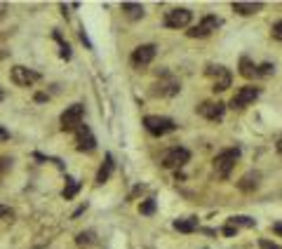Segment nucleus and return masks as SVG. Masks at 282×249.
Returning <instances> with one entry per match:
<instances>
[{
	"label": "nucleus",
	"instance_id": "nucleus-19",
	"mask_svg": "<svg viewBox=\"0 0 282 249\" xmlns=\"http://www.w3.org/2000/svg\"><path fill=\"white\" fill-rule=\"evenodd\" d=\"M174 228H177L179 233H193V231H198V219H193V216H188V219H177L174 221Z\"/></svg>",
	"mask_w": 282,
	"mask_h": 249
},
{
	"label": "nucleus",
	"instance_id": "nucleus-32",
	"mask_svg": "<svg viewBox=\"0 0 282 249\" xmlns=\"http://www.w3.org/2000/svg\"><path fill=\"white\" fill-rule=\"evenodd\" d=\"M273 231L280 233V235H282V224H273Z\"/></svg>",
	"mask_w": 282,
	"mask_h": 249
},
{
	"label": "nucleus",
	"instance_id": "nucleus-7",
	"mask_svg": "<svg viewBox=\"0 0 282 249\" xmlns=\"http://www.w3.org/2000/svg\"><path fill=\"white\" fill-rule=\"evenodd\" d=\"M160 75H162V80H160L158 85H153V94H160V97H174V94H179V90H181L179 80L172 73H167V71H162Z\"/></svg>",
	"mask_w": 282,
	"mask_h": 249
},
{
	"label": "nucleus",
	"instance_id": "nucleus-12",
	"mask_svg": "<svg viewBox=\"0 0 282 249\" xmlns=\"http://www.w3.org/2000/svg\"><path fill=\"white\" fill-rule=\"evenodd\" d=\"M198 116H203V118H207V120H221L223 118V113H226V106L221 101H203L200 106H198Z\"/></svg>",
	"mask_w": 282,
	"mask_h": 249
},
{
	"label": "nucleus",
	"instance_id": "nucleus-24",
	"mask_svg": "<svg viewBox=\"0 0 282 249\" xmlns=\"http://www.w3.org/2000/svg\"><path fill=\"white\" fill-rule=\"evenodd\" d=\"M257 71H259V75H270V73H275V66L273 64H261Z\"/></svg>",
	"mask_w": 282,
	"mask_h": 249
},
{
	"label": "nucleus",
	"instance_id": "nucleus-18",
	"mask_svg": "<svg viewBox=\"0 0 282 249\" xmlns=\"http://www.w3.org/2000/svg\"><path fill=\"white\" fill-rule=\"evenodd\" d=\"M123 12L127 19H132V21H136V19L144 17V7L136 5V3H123Z\"/></svg>",
	"mask_w": 282,
	"mask_h": 249
},
{
	"label": "nucleus",
	"instance_id": "nucleus-34",
	"mask_svg": "<svg viewBox=\"0 0 282 249\" xmlns=\"http://www.w3.org/2000/svg\"><path fill=\"white\" fill-rule=\"evenodd\" d=\"M3 97H5V94H3V90H0V101H3Z\"/></svg>",
	"mask_w": 282,
	"mask_h": 249
},
{
	"label": "nucleus",
	"instance_id": "nucleus-25",
	"mask_svg": "<svg viewBox=\"0 0 282 249\" xmlns=\"http://www.w3.org/2000/svg\"><path fill=\"white\" fill-rule=\"evenodd\" d=\"M270 33H273V38H275V40H280V43H282V19L273 24V31H270Z\"/></svg>",
	"mask_w": 282,
	"mask_h": 249
},
{
	"label": "nucleus",
	"instance_id": "nucleus-31",
	"mask_svg": "<svg viewBox=\"0 0 282 249\" xmlns=\"http://www.w3.org/2000/svg\"><path fill=\"white\" fill-rule=\"evenodd\" d=\"M80 40H82V43H85L87 47H92V43H90V40H87V36H85V33H80Z\"/></svg>",
	"mask_w": 282,
	"mask_h": 249
},
{
	"label": "nucleus",
	"instance_id": "nucleus-27",
	"mask_svg": "<svg viewBox=\"0 0 282 249\" xmlns=\"http://www.w3.org/2000/svg\"><path fill=\"white\" fill-rule=\"evenodd\" d=\"M259 247H261V249H282L280 244L270 242V240H261V242H259Z\"/></svg>",
	"mask_w": 282,
	"mask_h": 249
},
{
	"label": "nucleus",
	"instance_id": "nucleus-29",
	"mask_svg": "<svg viewBox=\"0 0 282 249\" xmlns=\"http://www.w3.org/2000/svg\"><path fill=\"white\" fill-rule=\"evenodd\" d=\"M10 164H12V160H7V158H0V172L10 170Z\"/></svg>",
	"mask_w": 282,
	"mask_h": 249
},
{
	"label": "nucleus",
	"instance_id": "nucleus-3",
	"mask_svg": "<svg viewBox=\"0 0 282 249\" xmlns=\"http://www.w3.org/2000/svg\"><path fill=\"white\" fill-rule=\"evenodd\" d=\"M82 118H85V106H82V103L68 106L62 113V129L64 132H75V129L82 125Z\"/></svg>",
	"mask_w": 282,
	"mask_h": 249
},
{
	"label": "nucleus",
	"instance_id": "nucleus-4",
	"mask_svg": "<svg viewBox=\"0 0 282 249\" xmlns=\"http://www.w3.org/2000/svg\"><path fill=\"white\" fill-rule=\"evenodd\" d=\"M205 73L212 78V82H214V87H212L214 92H226L228 87H231L233 75H231V71H228L226 66H214V64H209Z\"/></svg>",
	"mask_w": 282,
	"mask_h": 249
},
{
	"label": "nucleus",
	"instance_id": "nucleus-13",
	"mask_svg": "<svg viewBox=\"0 0 282 249\" xmlns=\"http://www.w3.org/2000/svg\"><path fill=\"white\" fill-rule=\"evenodd\" d=\"M153 59H155V45H139V47L132 52V66L134 68L148 66Z\"/></svg>",
	"mask_w": 282,
	"mask_h": 249
},
{
	"label": "nucleus",
	"instance_id": "nucleus-5",
	"mask_svg": "<svg viewBox=\"0 0 282 249\" xmlns=\"http://www.w3.org/2000/svg\"><path fill=\"white\" fill-rule=\"evenodd\" d=\"M190 160V151L188 148H170V151L162 155V167H167V170H179V167H184L186 162Z\"/></svg>",
	"mask_w": 282,
	"mask_h": 249
},
{
	"label": "nucleus",
	"instance_id": "nucleus-2",
	"mask_svg": "<svg viewBox=\"0 0 282 249\" xmlns=\"http://www.w3.org/2000/svg\"><path fill=\"white\" fill-rule=\"evenodd\" d=\"M144 127L148 132L153 134V136H165V134L174 132L177 125H174L172 118H162V116H146L144 118Z\"/></svg>",
	"mask_w": 282,
	"mask_h": 249
},
{
	"label": "nucleus",
	"instance_id": "nucleus-11",
	"mask_svg": "<svg viewBox=\"0 0 282 249\" xmlns=\"http://www.w3.org/2000/svg\"><path fill=\"white\" fill-rule=\"evenodd\" d=\"M40 80V73H36V71H31V68L26 66H14L12 68V82L19 87H31L33 82H38Z\"/></svg>",
	"mask_w": 282,
	"mask_h": 249
},
{
	"label": "nucleus",
	"instance_id": "nucleus-22",
	"mask_svg": "<svg viewBox=\"0 0 282 249\" xmlns=\"http://www.w3.org/2000/svg\"><path fill=\"white\" fill-rule=\"evenodd\" d=\"M52 38H54L57 43H59V47H62V59H71V47H68V43L62 38V33H59V31H54V33H52Z\"/></svg>",
	"mask_w": 282,
	"mask_h": 249
},
{
	"label": "nucleus",
	"instance_id": "nucleus-17",
	"mask_svg": "<svg viewBox=\"0 0 282 249\" xmlns=\"http://www.w3.org/2000/svg\"><path fill=\"white\" fill-rule=\"evenodd\" d=\"M257 68L259 66H254V61H251L249 57H240V75H242V78H257L259 75Z\"/></svg>",
	"mask_w": 282,
	"mask_h": 249
},
{
	"label": "nucleus",
	"instance_id": "nucleus-28",
	"mask_svg": "<svg viewBox=\"0 0 282 249\" xmlns=\"http://www.w3.org/2000/svg\"><path fill=\"white\" fill-rule=\"evenodd\" d=\"M0 219H12V209L5 205H0Z\"/></svg>",
	"mask_w": 282,
	"mask_h": 249
},
{
	"label": "nucleus",
	"instance_id": "nucleus-10",
	"mask_svg": "<svg viewBox=\"0 0 282 249\" xmlns=\"http://www.w3.org/2000/svg\"><path fill=\"white\" fill-rule=\"evenodd\" d=\"M261 94V90L259 87H251V85H247V87H240L238 92H235V97L231 99V106L233 108H245V106H249L254 99Z\"/></svg>",
	"mask_w": 282,
	"mask_h": 249
},
{
	"label": "nucleus",
	"instance_id": "nucleus-6",
	"mask_svg": "<svg viewBox=\"0 0 282 249\" xmlns=\"http://www.w3.org/2000/svg\"><path fill=\"white\" fill-rule=\"evenodd\" d=\"M193 19V12L186 10V7H179V10H170L165 14V26L167 29H186Z\"/></svg>",
	"mask_w": 282,
	"mask_h": 249
},
{
	"label": "nucleus",
	"instance_id": "nucleus-1",
	"mask_svg": "<svg viewBox=\"0 0 282 249\" xmlns=\"http://www.w3.org/2000/svg\"><path fill=\"white\" fill-rule=\"evenodd\" d=\"M240 158V148H226V151H221L219 155L214 158V172L216 176H221V179H228L231 176V172H233L235 167V160Z\"/></svg>",
	"mask_w": 282,
	"mask_h": 249
},
{
	"label": "nucleus",
	"instance_id": "nucleus-23",
	"mask_svg": "<svg viewBox=\"0 0 282 249\" xmlns=\"http://www.w3.org/2000/svg\"><path fill=\"white\" fill-rule=\"evenodd\" d=\"M139 212H141V214H146V216H151V214L155 212V200H153V198H148V200H144V202H141Z\"/></svg>",
	"mask_w": 282,
	"mask_h": 249
},
{
	"label": "nucleus",
	"instance_id": "nucleus-33",
	"mask_svg": "<svg viewBox=\"0 0 282 249\" xmlns=\"http://www.w3.org/2000/svg\"><path fill=\"white\" fill-rule=\"evenodd\" d=\"M277 151H280V153H282V139H280V141H277Z\"/></svg>",
	"mask_w": 282,
	"mask_h": 249
},
{
	"label": "nucleus",
	"instance_id": "nucleus-16",
	"mask_svg": "<svg viewBox=\"0 0 282 249\" xmlns=\"http://www.w3.org/2000/svg\"><path fill=\"white\" fill-rule=\"evenodd\" d=\"M110 174H113V155H106V160H104V164L99 167V172H97V183L101 186V183H106L110 179Z\"/></svg>",
	"mask_w": 282,
	"mask_h": 249
},
{
	"label": "nucleus",
	"instance_id": "nucleus-15",
	"mask_svg": "<svg viewBox=\"0 0 282 249\" xmlns=\"http://www.w3.org/2000/svg\"><path fill=\"white\" fill-rule=\"evenodd\" d=\"M264 7V3H233V12L242 14V17H249V14H257L259 10Z\"/></svg>",
	"mask_w": 282,
	"mask_h": 249
},
{
	"label": "nucleus",
	"instance_id": "nucleus-26",
	"mask_svg": "<svg viewBox=\"0 0 282 249\" xmlns=\"http://www.w3.org/2000/svg\"><path fill=\"white\" fill-rule=\"evenodd\" d=\"M92 233H80V235H78V244H90V242H92Z\"/></svg>",
	"mask_w": 282,
	"mask_h": 249
},
{
	"label": "nucleus",
	"instance_id": "nucleus-8",
	"mask_svg": "<svg viewBox=\"0 0 282 249\" xmlns=\"http://www.w3.org/2000/svg\"><path fill=\"white\" fill-rule=\"evenodd\" d=\"M75 148H78L80 153H92L94 148H97V139H94L92 129L87 127V125H80V127L75 129Z\"/></svg>",
	"mask_w": 282,
	"mask_h": 249
},
{
	"label": "nucleus",
	"instance_id": "nucleus-14",
	"mask_svg": "<svg viewBox=\"0 0 282 249\" xmlns=\"http://www.w3.org/2000/svg\"><path fill=\"white\" fill-rule=\"evenodd\" d=\"M259 179H261V176H259V172H249V174H245L238 181V188L242 190V193H251V190H257Z\"/></svg>",
	"mask_w": 282,
	"mask_h": 249
},
{
	"label": "nucleus",
	"instance_id": "nucleus-21",
	"mask_svg": "<svg viewBox=\"0 0 282 249\" xmlns=\"http://www.w3.org/2000/svg\"><path fill=\"white\" fill-rule=\"evenodd\" d=\"M226 224L233 226V228H254V226H257V221L249 219V216H231Z\"/></svg>",
	"mask_w": 282,
	"mask_h": 249
},
{
	"label": "nucleus",
	"instance_id": "nucleus-9",
	"mask_svg": "<svg viewBox=\"0 0 282 249\" xmlns=\"http://www.w3.org/2000/svg\"><path fill=\"white\" fill-rule=\"evenodd\" d=\"M221 26V19L214 17V14H207V17H203V21L198 26H193V29L188 31L190 38H207L212 31H216Z\"/></svg>",
	"mask_w": 282,
	"mask_h": 249
},
{
	"label": "nucleus",
	"instance_id": "nucleus-30",
	"mask_svg": "<svg viewBox=\"0 0 282 249\" xmlns=\"http://www.w3.org/2000/svg\"><path fill=\"white\" fill-rule=\"evenodd\" d=\"M7 139H10V132L0 127V141H7Z\"/></svg>",
	"mask_w": 282,
	"mask_h": 249
},
{
	"label": "nucleus",
	"instance_id": "nucleus-20",
	"mask_svg": "<svg viewBox=\"0 0 282 249\" xmlns=\"http://www.w3.org/2000/svg\"><path fill=\"white\" fill-rule=\"evenodd\" d=\"M78 190H80V181H75L73 176H66V186H64V193H62L64 198H66V200H73Z\"/></svg>",
	"mask_w": 282,
	"mask_h": 249
}]
</instances>
